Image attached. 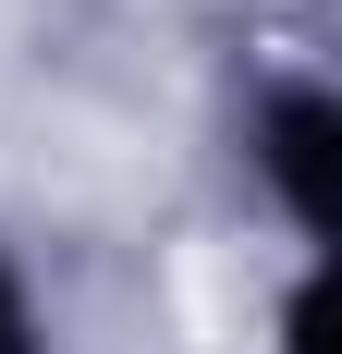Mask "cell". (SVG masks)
I'll return each mask as SVG.
<instances>
[{"label": "cell", "mask_w": 342, "mask_h": 354, "mask_svg": "<svg viewBox=\"0 0 342 354\" xmlns=\"http://www.w3.org/2000/svg\"><path fill=\"white\" fill-rule=\"evenodd\" d=\"M0 354H49V342H37V293H25L12 257H0Z\"/></svg>", "instance_id": "cell-1"}]
</instances>
